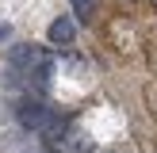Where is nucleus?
<instances>
[{
	"label": "nucleus",
	"instance_id": "nucleus-2",
	"mask_svg": "<svg viewBox=\"0 0 157 153\" xmlns=\"http://www.w3.org/2000/svg\"><path fill=\"white\" fill-rule=\"evenodd\" d=\"M15 119H19L23 130H46V126H50V119H54V111L42 103V99H19Z\"/></svg>",
	"mask_w": 157,
	"mask_h": 153
},
{
	"label": "nucleus",
	"instance_id": "nucleus-4",
	"mask_svg": "<svg viewBox=\"0 0 157 153\" xmlns=\"http://www.w3.org/2000/svg\"><path fill=\"white\" fill-rule=\"evenodd\" d=\"M73 8H77V19L88 23V19H92V8H96V0H73Z\"/></svg>",
	"mask_w": 157,
	"mask_h": 153
},
{
	"label": "nucleus",
	"instance_id": "nucleus-3",
	"mask_svg": "<svg viewBox=\"0 0 157 153\" xmlns=\"http://www.w3.org/2000/svg\"><path fill=\"white\" fill-rule=\"evenodd\" d=\"M73 35H77V23H73V19H65V15H61V19H54V23H50V31H46L50 46H69V42H73Z\"/></svg>",
	"mask_w": 157,
	"mask_h": 153
},
{
	"label": "nucleus",
	"instance_id": "nucleus-1",
	"mask_svg": "<svg viewBox=\"0 0 157 153\" xmlns=\"http://www.w3.org/2000/svg\"><path fill=\"white\" fill-rule=\"evenodd\" d=\"M8 65L19 69L23 76H31V73H38V69H54V58L46 50H38V46H15V50L8 54Z\"/></svg>",
	"mask_w": 157,
	"mask_h": 153
},
{
	"label": "nucleus",
	"instance_id": "nucleus-5",
	"mask_svg": "<svg viewBox=\"0 0 157 153\" xmlns=\"http://www.w3.org/2000/svg\"><path fill=\"white\" fill-rule=\"evenodd\" d=\"M12 35V27H8V23H0V38H8Z\"/></svg>",
	"mask_w": 157,
	"mask_h": 153
}]
</instances>
